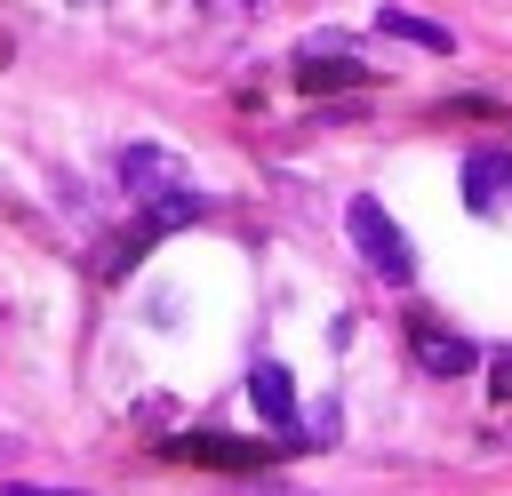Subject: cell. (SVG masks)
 I'll return each instance as SVG.
<instances>
[{
    "label": "cell",
    "instance_id": "1",
    "mask_svg": "<svg viewBox=\"0 0 512 496\" xmlns=\"http://www.w3.org/2000/svg\"><path fill=\"white\" fill-rule=\"evenodd\" d=\"M344 232H352V248L368 256V272H376V280H392V288H408V280H416V248L400 240V224L384 216V200H368V192H360V200L344 208Z\"/></svg>",
    "mask_w": 512,
    "mask_h": 496
},
{
    "label": "cell",
    "instance_id": "2",
    "mask_svg": "<svg viewBox=\"0 0 512 496\" xmlns=\"http://www.w3.org/2000/svg\"><path fill=\"white\" fill-rule=\"evenodd\" d=\"M120 184H128L136 200H168V192H184V160L160 152V144H128V152H120Z\"/></svg>",
    "mask_w": 512,
    "mask_h": 496
},
{
    "label": "cell",
    "instance_id": "3",
    "mask_svg": "<svg viewBox=\"0 0 512 496\" xmlns=\"http://www.w3.org/2000/svg\"><path fill=\"white\" fill-rule=\"evenodd\" d=\"M464 200L480 216H512V152H472L464 160Z\"/></svg>",
    "mask_w": 512,
    "mask_h": 496
},
{
    "label": "cell",
    "instance_id": "4",
    "mask_svg": "<svg viewBox=\"0 0 512 496\" xmlns=\"http://www.w3.org/2000/svg\"><path fill=\"white\" fill-rule=\"evenodd\" d=\"M408 352H416L432 376H464V368L480 360V352H472L456 328H440V320H408Z\"/></svg>",
    "mask_w": 512,
    "mask_h": 496
},
{
    "label": "cell",
    "instance_id": "5",
    "mask_svg": "<svg viewBox=\"0 0 512 496\" xmlns=\"http://www.w3.org/2000/svg\"><path fill=\"white\" fill-rule=\"evenodd\" d=\"M248 400H256L264 424H296V384H288L280 360H256V368H248Z\"/></svg>",
    "mask_w": 512,
    "mask_h": 496
},
{
    "label": "cell",
    "instance_id": "6",
    "mask_svg": "<svg viewBox=\"0 0 512 496\" xmlns=\"http://www.w3.org/2000/svg\"><path fill=\"white\" fill-rule=\"evenodd\" d=\"M376 24H384L392 40H416V48H432V56H448V48H456V32H448V24H432V16H416V8H384Z\"/></svg>",
    "mask_w": 512,
    "mask_h": 496
},
{
    "label": "cell",
    "instance_id": "7",
    "mask_svg": "<svg viewBox=\"0 0 512 496\" xmlns=\"http://www.w3.org/2000/svg\"><path fill=\"white\" fill-rule=\"evenodd\" d=\"M200 8H208V16H232V24H240V16H264L272 0H200Z\"/></svg>",
    "mask_w": 512,
    "mask_h": 496
},
{
    "label": "cell",
    "instance_id": "8",
    "mask_svg": "<svg viewBox=\"0 0 512 496\" xmlns=\"http://www.w3.org/2000/svg\"><path fill=\"white\" fill-rule=\"evenodd\" d=\"M8 496H88V488H32V480H16Z\"/></svg>",
    "mask_w": 512,
    "mask_h": 496
},
{
    "label": "cell",
    "instance_id": "9",
    "mask_svg": "<svg viewBox=\"0 0 512 496\" xmlns=\"http://www.w3.org/2000/svg\"><path fill=\"white\" fill-rule=\"evenodd\" d=\"M248 496H312V488H280V480H256Z\"/></svg>",
    "mask_w": 512,
    "mask_h": 496
},
{
    "label": "cell",
    "instance_id": "10",
    "mask_svg": "<svg viewBox=\"0 0 512 496\" xmlns=\"http://www.w3.org/2000/svg\"><path fill=\"white\" fill-rule=\"evenodd\" d=\"M496 392H512V352H504V368H496Z\"/></svg>",
    "mask_w": 512,
    "mask_h": 496
}]
</instances>
